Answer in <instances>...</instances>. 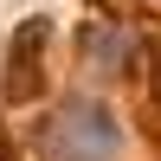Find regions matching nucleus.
Here are the masks:
<instances>
[{"instance_id":"1","label":"nucleus","mask_w":161,"mask_h":161,"mask_svg":"<svg viewBox=\"0 0 161 161\" xmlns=\"http://www.w3.org/2000/svg\"><path fill=\"white\" fill-rule=\"evenodd\" d=\"M45 148H52V161H110L116 155V123L97 103H71L45 129Z\"/></svg>"}]
</instances>
